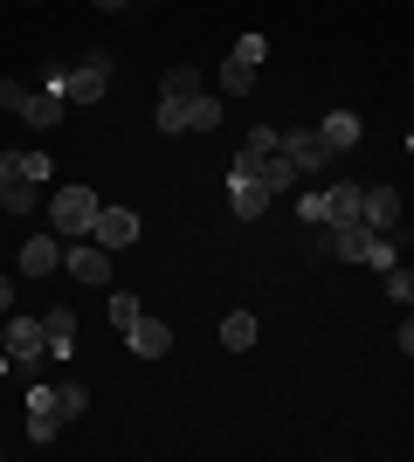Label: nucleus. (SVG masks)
<instances>
[{
	"label": "nucleus",
	"instance_id": "nucleus-1",
	"mask_svg": "<svg viewBox=\"0 0 414 462\" xmlns=\"http://www.w3.org/2000/svg\"><path fill=\"white\" fill-rule=\"evenodd\" d=\"M49 77L69 90V104H77V111H90V104H104V90H111V56L97 49V56H83V62H56Z\"/></svg>",
	"mask_w": 414,
	"mask_h": 462
},
{
	"label": "nucleus",
	"instance_id": "nucleus-2",
	"mask_svg": "<svg viewBox=\"0 0 414 462\" xmlns=\"http://www.w3.org/2000/svg\"><path fill=\"white\" fill-rule=\"evenodd\" d=\"M49 221H56V235H69V242L90 235L97 228V193L90 187H56L49 193Z\"/></svg>",
	"mask_w": 414,
	"mask_h": 462
},
{
	"label": "nucleus",
	"instance_id": "nucleus-3",
	"mask_svg": "<svg viewBox=\"0 0 414 462\" xmlns=\"http://www.w3.org/2000/svg\"><path fill=\"white\" fill-rule=\"evenodd\" d=\"M62 421H69L62 414V386H28V442L49 448L62 435Z\"/></svg>",
	"mask_w": 414,
	"mask_h": 462
},
{
	"label": "nucleus",
	"instance_id": "nucleus-4",
	"mask_svg": "<svg viewBox=\"0 0 414 462\" xmlns=\"http://www.w3.org/2000/svg\"><path fill=\"white\" fill-rule=\"evenodd\" d=\"M62 270L77 276V283H111V249H104L97 235H77V242L62 249Z\"/></svg>",
	"mask_w": 414,
	"mask_h": 462
},
{
	"label": "nucleus",
	"instance_id": "nucleus-5",
	"mask_svg": "<svg viewBox=\"0 0 414 462\" xmlns=\"http://www.w3.org/2000/svg\"><path fill=\"white\" fill-rule=\"evenodd\" d=\"M0 346H7L14 366H35L41 352H49V331H41V318H7V325H0Z\"/></svg>",
	"mask_w": 414,
	"mask_h": 462
},
{
	"label": "nucleus",
	"instance_id": "nucleus-6",
	"mask_svg": "<svg viewBox=\"0 0 414 462\" xmlns=\"http://www.w3.org/2000/svg\"><path fill=\"white\" fill-rule=\"evenodd\" d=\"M283 159H290L297 173H317V166H332V145L317 138V125H304V132H283Z\"/></svg>",
	"mask_w": 414,
	"mask_h": 462
},
{
	"label": "nucleus",
	"instance_id": "nucleus-7",
	"mask_svg": "<svg viewBox=\"0 0 414 462\" xmlns=\"http://www.w3.org/2000/svg\"><path fill=\"white\" fill-rule=\"evenodd\" d=\"M270 200H276V193L262 187V180L228 173V208H235V221H262V214H270Z\"/></svg>",
	"mask_w": 414,
	"mask_h": 462
},
{
	"label": "nucleus",
	"instance_id": "nucleus-8",
	"mask_svg": "<svg viewBox=\"0 0 414 462\" xmlns=\"http://www.w3.org/2000/svg\"><path fill=\"white\" fill-rule=\"evenodd\" d=\"M124 346H132L138 359H166V352H173V325H159L152 310H145V318H138V325L124 331Z\"/></svg>",
	"mask_w": 414,
	"mask_h": 462
},
{
	"label": "nucleus",
	"instance_id": "nucleus-9",
	"mask_svg": "<svg viewBox=\"0 0 414 462\" xmlns=\"http://www.w3.org/2000/svg\"><path fill=\"white\" fill-rule=\"evenodd\" d=\"M77 111V104H69V90H62L56 77H41V90H35V104H28V125H41V132H49V125H62V117Z\"/></svg>",
	"mask_w": 414,
	"mask_h": 462
},
{
	"label": "nucleus",
	"instance_id": "nucleus-10",
	"mask_svg": "<svg viewBox=\"0 0 414 462\" xmlns=\"http://www.w3.org/2000/svg\"><path fill=\"white\" fill-rule=\"evenodd\" d=\"M359 221L373 235H394L400 228V193L394 187H366V208H359Z\"/></svg>",
	"mask_w": 414,
	"mask_h": 462
},
{
	"label": "nucleus",
	"instance_id": "nucleus-11",
	"mask_svg": "<svg viewBox=\"0 0 414 462\" xmlns=\"http://www.w3.org/2000/svg\"><path fill=\"white\" fill-rule=\"evenodd\" d=\"M104 249H132L138 242V214L132 208H97V228H90Z\"/></svg>",
	"mask_w": 414,
	"mask_h": 462
},
{
	"label": "nucleus",
	"instance_id": "nucleus-12",
	"mask_svg": "<svg viewBox=\"0 0 414 462\" xmlns=\"http://www.w3.org/2000/svg\"><path fill=\"white\" fill-rule=\"evenodd\" d=\"M21 270L28 276H56L62 270V242L56 235H28V242H21Z\"/></svg>",
	"mask_w": 414,
	"mask_h": 462
},
{
	"label": "nucleus",
	"instance_id": "nucleus-13",
	"mask_svg": "<svg viewBox=\"0 0 414 462\" xmlns=\"http://www.w3.org/2000/svg\"><path fill=\"white\" fill-rule=\"evenodd\" d=\"M359 132H366V125H359V111H325V117H317V138H325L332 152H353Z\"/></svg>",
	"mask_w": 414,
	"mask_h": 462
},
{
	"label": "nucleus",
	"instance_id": "nucleus-14",
	"mask_svg": "<svg viewBox=\"0 0 414 462\" xmlns=\"http://www.w3.org/2000/svg\"><path fill=\"white\" fill-rule=\"evenodd\" d=\"M359 208H366V187H353V180H338V187H325V214L338 221H359Z\"/></svg>",
	"mask_w": 414,
	"mask_h": 462
},
{
	"label": "nucleus",
	"instance_id": "nucleus-15",
	"mask_svg": "<svg viewBox=\"0 0 414 462\" xmlns=\"http://www.w3.org/2000/svg\"><path fill=\"white\" fill-rule=\"evenodd\" d=\"M41 331H49V352L56 359H69V346H77V310H41Z\"/></svg>",
	"mask_w": 414,
	"mask_h": 462
},
{
	"label": "nucleus",
	"instance_id": "nucleus-16",
	"mask_svg": "<svg viewBox=\"0 0 414 462\" xmlns=\"http://www.w3.org/2000/svg\"><path fill=\"white\" fill-rule=\"evenodd\" d=\"M41 208V187H35V180H7V187H0V214H35Z\"/></svg>",
	"mask_w": 414,
	"mask_h": 462
},
{
	"label": "nucleus",
	"instance_id": "nucleus-17",
	"mask_svg": "<svg viewBox=\"0 0 414 462\" xmlns=\"http://www.w3.org/2000/svg\"><path fill=\"white\" fill-rule=\"evenodd\" d=\"M221 346L249 352V346H256V318H249V310H228V318H221Z\"/></svg>",
	"mask_w": 414,
	"mask_h": 462
},
{
	"label": "nucleus",
	"instance_id": "nucleus-18",
	"mask_svg": "<svg viewBox=\"0 0 414 462\" xmlns=\"http://www.w3.org/2000/svg\"><path fill=\"white\" fill-rule=\"evenodd\" d=\"M221 97H249V90H256V69H249V62H235V56H228V62H221Z\"/></svg>",
	"mask_w": 414,
	"mask_h": 462
},
{
	"label": "nucleus",
	"instance_id": "nucleus-19",
	"mask_svg": "<svg viewBox=\"0 0 414 462\" xmlns=\"http://www.w3.org/2000/svg\"><path fill=\"white\" fill-rule=\"evenodd\" d=\"M200 90H207V83H200V69H187V62L166 69V83H159V97H200Z\"/></svg>",
	"mask_w": 414,
	"mask_h": 462
},
{
	"label": "nucleus",
	"instance_id": "nucleus-20",
	"mask_svg": "<svg viewBox=\"0 0 414 462\" xmlns=\"http://www.w3.org/2000/svg\"><path fill=\"white\" fill-rule=\"evenodd\" d=\"M28 104H35V90H28V83L0 77V111H7V117H28Z\"/></svg>",
	"mask_w": 414,
	"mask_h": 462
},
{
	"label": "nucleus",
	"instance_id": "nucleus-21",
	"mask_svg": "<svg viewBox=\"0 0 414 462\" xmlns=\"http://www.w3.org/2000/svg\"><path fill=\"white\" fill-rule=\"evenodd\" d=\"M14 173H21V180H35V187H49L56 159H49V152H14Z\"/></svg>",
	"mask_w": 414,
	"mask_h": 462
},
{
	"label": "nucleus",
	"instance_id": "nucleus-22",
	"mask_svg": "<svg viewBox=\"0 0 414 462\" xmlns=\"http://www.w3.org/2000/svg\"><path fill=\"white\" fill-rule=\"evenodd\" d=\"M400 263V235H373V249H366V270H394Z\"/></svg>",
	"mask_w": 414,
	"mask_h": 462
},
{
	"label": "nucleus",
	"instance_id": "nucleus-23",
	"mask_svg": "<svg viewBox=\"0 0 414 462\" xmlns=\"http://www.w3.org/2000/svg\"><path fill=\"white\" fill-rule=\"evenodd\" d=\"M138 318H145V310H138V297H132V290H118V297H111V325H118V331H132Z\"/></svg>",
	"mask_w": 414,
	"mask_h": 462
},
{
	"label": "nucleus",
	"instance_id": "nucleus-24",
	"mask_svg": "<svg viewBox=\"0 0 414 462\" xmlns=\"http://www.w3.org/2000/svg\"><path fill=\"white\" fill-rule=\"evenodd\" d=\"M297 221H311V228H332V214H325V187L297 200Z\"/></svg>",
	"mask_w": 414,
	"mask_h": 462
},
{
	"label": "nucleus",
	"instance_id": "nucleus-25",
	"mask_svg": "<svg viewBox=\"0 0 414 462\" xmlns=\"http://www.w3.org/2000/svg\"><path fill=\"white\" fill-rule=\"evenodd\" d=\"M380 276H387V297H400V304H414V270H400V263H394V270H380Z\"/></svg>",
	"mask_w": 414,
	"mask_h": 462
},
{
	"label": "nucleus",
	"instance_id": "nucleus-26",
	"mask_svg": "<svg viewBox=\"0 0 414 462\" xmlns=\"http://www.w3.org/2000/svg\"><path fill=\"white\" fill-rule=\"evenodd\" d=\"M249 152H262V159L283 152V132H276V125H256V132H249Z\"/></svg>",
	"mask_w": 414,
	"mask_h": 462
},
{
	"label": "nucleus",
	"instance_id": "nucleus-27",
	"mask_svg": "<svg viewBox=\"0 0 414 462\" xmlns=\"http://www.w3.org/2000/svg\"><path fill=\"white\" fill-rule=\"evenodd\" d=\"M262 56H270V42H262V35H242V42H235V62H249V69H262Z\"/></svg>",
	"mask_w": 414,
	"mask_h": 462
},
{
	"label": "nucleus",
	"instance_id": "nucleus-28",
	"mask_svg": "<svg viewBox=\"0 0 414 462\" xmlns=\"http://www.w3.org/2000/svg\"><path fill=\"white\" fill-rule=\"evenodd\" d=\"M83 407H90V386H77V380H62V414H69V421H77Z\"/></svg>",
	"mask_w": 414,
	"mask_h": 462
},
{
	"label": "nucleus",
	"instance_id": "nucleus-29",
	"mask_svg": "<svg viewBox=\"0 0 414 462\" xmlns=\"http://www.w3.org/2000/svg\"><path fill=\"white\" fill-rule=\"evenodd\" d=\"M14 310V276H0V318Z\"/></svg>",
	"mask_w": 414,
	"mask_h": 462
},
{
	"label": "nucleus",
	"instance_id": "nucleus-30",
	"mask_svg": "<svg viewBox=\"0 0 414 462\" xmlns=\"http://www.w3.org/2000/svg\"><path fill=\"white\" fill-rule=\"evenodd\" d=\"M7 180H14V152H0V187H7Z\"/></svg>",
	"mask_w": 414,
	"mask_h": 462
},
{
	"label": "nucleus",
	"instance_id": "nucleus-31",
	"mask_svg": "<svg viewBox=\"0 0 414 462\" xmlns=\"http://www.w3.org/2000/svg\"><path fill=\"white\" fill-rule=\"evenodd\" d=\"M400 352H408V359H414V325H400Z\"/></svg>",
	"mask_w": 414,
	"mask_h": 462
},
{
	"label": "nucleus",
	"instance_id": "nucleus-32",
	"mask_svg": "<svg viewBox=\"0 0 414 462\" xmlns=\"http://www.w3.org/2000/svg\"><path fill=\"white\" fill-rule=\"evenodd\" d=\"M97 7H104V14H118V7H132V0H97Z\"/></svg>",
	"mask_w": 414,
	"mask_h": 462
},
{
	"label": "nucleus",
	"instance_id": "nucleus-33",
	"mask_svg": "<svg viewBox=\"0 0 414 462\" xmlns=\"http://www.w3.org/2000/svg\"><path fill=\"white\" fill-rule=\"evenodd\" d=\"M408 152H414V132H408Z\"/></svg>",
	"mask_w": 414,
	"mask_h": 462
}]
</instances>
